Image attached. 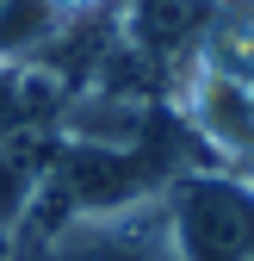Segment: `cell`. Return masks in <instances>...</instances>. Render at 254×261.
<instances>
[{
	"instance_id": "6da1fadb",
	"label": "cell",
	"mask_w": 254,
	"mask_h": 261,
	"mask_svg": "<svg viewBox=\"0 0 254 261\" xmlns=\"http://www.w3.org/2000/svg\"><path fill=\"white\" fill-rule=\"evenodd\" d=\"M180 261H254V180L242 168H180L162 187Z\"/></svg>"
},
{
	"instance_id": "7a4b0ae2",
	"label": "cell",
	"mask_w": 254,
	"mask_h": 261,
	"mask_svg": "<svg viewBox=\"0 0 254 261\" xmlns=\"http://www.w3.org/2000/svg\"><path fill=\"white\" fill-rule=\"evenodd\" d=\"M31 261H180L168 237V212L162 193L118 212H75L62 218L50 237H38Z\"/></svg>"
},
{
	"instance_id": "3957f363",
	"label": "cell",
	"mask_w": 254,
	"mask_h": 261,
	"mask_svg": "<svg viewBox=\"0 0 254 261\" xmlns=\"http://www.w3.org/2000/svg\"><path fill=\"white\" fill-rule=\"evenodd\" d=\"M217 13V0H118V44L143 56L168 87L199 62V44H205V25Z\"/></svg>"
},
{
	"instance_id": "277c9868",
	"label": "cell",
	"mask_w": 254,
	"mask_h": 261,
	"mask_svg": "<svg viewBox=\"0 0 254 261\" xmlns=\"http://www.w3.org/2000/svg\"><path fill=\"white\" fill-rule=\"evenodd\" d=\"M174 100H180L186 130L205 143L211 162L236 168V162L254 155V87H248V81L217 75V69H205V62H193V69L174 81Z\"/></svg>"
},
{
	"instance_id": "5b68a950",
	"label": "cell",
	"mask_w": 254,
	"mask_h": 261,
	"mask_svg": "<svg viewBox=\"0 0 254 261\" xmlns=\"http://www.w3.org/2000/svg\"><path fill=\"white\" fill-rule=\"evenodd\" d=\"M56 143L62 137L50 124H31V130L0 143V249H13L19 230L31 224V212H38L44 187H50V168H56Z\"/></svg>"
},
{
	"instance_id": "8992f818",
	"label": "cell",
	"mask_w": 254,
	"mask_h": 261,
	"mask_svg": "<svg viewBox=\"0 0 254 261\" xmlns=\"http://www.w3.org/2000/svg\"><path fill=\"white\" fill-rule=\"evenodd\" d=\"M62 100H69V87L50 69H38V62H0V143L31 130V124H56Z\"/></svg>"
},
{
	"instance_id": "52a82bcc",
	"label": "cell",
	"mask_w": 254,
	"mask_h": 261,
	"mask_svg": "<svg viewBox=\"0 0 254 261\" xmlns=\"http://www.w3.org/2000/svg\"><path fill=\"white\" fill-rule=\"evenodd\" d=\"M199 62L254 87V0H217L205 44H199Z\"/></svg>"
},
{
	"instance_id": "ba28073f",
	"label": "cell",
	"mask_w": 254,
	"mask_h": 261,
	"mask_svg": "<svg viewBox=\"0 0 254 261\" xmlns=\"http://www.w3.org/2000/svg\"><path fill=\"white\" fill-rule=\"evenodd\" d=\"M69 25L50 0H0V62H38Z\"/></svg>"
},
{
	"instance_id": "9c48e42d",
	"label": "cell",
	"mask_w": 254,
	"mask_h": 261,
	"mask_svg": "<svg viewBox=\"0 0 254 261\" xmlns=\"http://www.w3.org/2000/svg\"><path fill=\"white\" fill-rule=\"evenodd\" d=\"M50 7H56L62 19H87V13H106L112 0H50Z\"/></svg>"
}]
</instances>
